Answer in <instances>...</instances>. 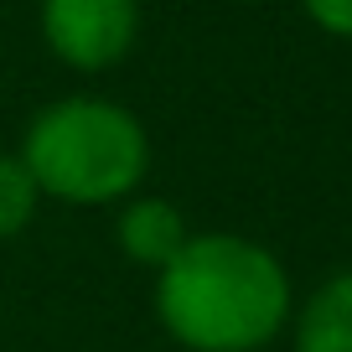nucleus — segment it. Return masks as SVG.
<instances>
[{
    "label": "nucleus",
    "instance_id": "nucleus-6",
    "mask_svg": "<svg viewBox=\"0 0 352 352\" xmlns=\"http://www.w3.org/2000/svg\"><path fill=\"white\" fill-rule=\"evenodd\" d=\"M36 208H42V192H36L32 171L21 166L16 151H0V243L21 239L36 223Z\"/></svg>",
    "mask_w": 352,
    "mask_h": 352
},
{
    "label": "nucleus",
    "instance_id": "nucleus-4",
    "mask_svg": "<svg viewBox=\"0 0 352 352\" xmlns=\"http://www.w3.org/2000/svg\"><path fill=\"white\" fill-rule=\"evenodd\" d=\"M187 239H192V223L171 197L135 192V197H124L120 212H114V243H120V254L130 264H140V270H151V275L161 264H171Z\"/></svg>",
    "mask_w": 352,
    "mask_h": 352
},
{
    "label": "nucleus",
    "instance_id": "nucleus-5",
    "mask_svg": "<svg viewBox=\"0 0 352 352\" xmlns=\"http://www.w3.org/2000/svg\"><path fill=\"white\" fill-rule=\"evenodd\" d=\"M290 321H296V352H352V270L321 280Z\"/></svg>",
    "mask_w": 352,
    "mask_h": 352
},
{
    "label": "nucleus",
    "instance_id": "nucleus-2",
    "mask_svg": "<svg viewBox=\"0 0 352 352\" xmlns=\"http://www.w3.org/2000/svg\"><path fill=\"white\" fill-rule=\"evenodd\" d=\"M16 155L42 197L67 208H120L124 197L145 192L151 130L120 99L67 94L26 120Z\"/></svg>",
    "mask_w": 352,
    "mask_h": 352
},
{
    "label": "nucleus",
    "instance_id": "nucleus-1",
    "mask_svg": "<svg viewBox=\"0 0 352 352\" xmlns=\"http://www.w3.org/2000/svg\"><path fill=\"white\" fill-rule=\"evenodd\" d=\"M296 316L290 270L243 233H197L155 270V321L187 352H259Z\"/></svg>",
    "mask_w": 352,
    "mask_h": 352
},
{
    "label": "nucleus",
    "instance_id": "nucleus-7",
    "mask_svg": "<svg viewBox=\"0 0 352 352\" xmlns=\"http://www.w3.org/2000/svg\"><path fill=\"white\" fill-rule=\"evenodd\" d=\"M300 11H306V21L316 32L352 42V0H300Z\"/></svg>",
    "mask_w": 352,
    "mask_h": 352
},
{
    "label": "nucleus",
    "instance_id": "nucleus-3",
    "mask_svg": "<svg viewBox=\"0 0 352 352\" xmlns=\"http://www.w3.org/2000/svg\"><path fill=\"white\" fill-rule=\"evenodd\" d=\"M42 47L73 73H114L140 42V0H42Z\"/></svg>",
    "mask_w": 352,
    "mask_h": 352
}]
</instances>
